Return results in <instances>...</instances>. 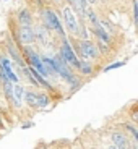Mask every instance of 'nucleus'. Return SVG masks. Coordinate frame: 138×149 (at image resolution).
Returning a JSON list of instances; mask_svg holds the SVG:
<instances>
[{"instance_id": "f257e3e1", "label": "nucleus", "mask_w": 138, "mask_h": 149, "mask_svg": "<svg viewBox=\"0 0 138 149\" xmlns=\"http://www.w3.org/2000/svg\"><path fill=\"white\" fill-rule=\"evenodd\" d=\"M42 23H44V28L47 31H55L60 36H65L59 15H57L52 8H46V10L42 11Z\"/></svg>"}, {"instance_id": "f03ea898", "label": "nucleus", "mask_w": 138, "mask_h": 149, "mask_svg": "<svg viewBox=\"0 0 138 149\" xmlns=\"http://www.w3.org/2000/svg\"><path fill=\"white\" fill-rule=\"evenodd\" d=\"M60 58L64 60L68 67L78 68L80 58H78V55H76V52L73 50V47L70 45V42H68L67 37L62 39V45H60Z\"/></svg>"}, {"instance_id": "7ed1b4c3", "label": "nucleus", "mask_w": 138, "mask_h": 149, "mask_svg": "<svg viewBox=\"0 0 138 149\" xmlns=\"http://www.w3.org/2000/svg\"><path fill=\"white\" fill-rule=\"evenodd\" d=\"M76 52L81 57V60H94L97 57V49L91 41H76Z\"/></svg>"}, {"instance_id": "20e7f679", "label": "nucleus", "mask_w": 138, "mask_h": 149, "mask_svg": "<svg viewBox=\"0 0 138 149\" xmlns=\"http://www.w3.org/2000/svg\"><path fill=\"white\" fill-rule=\"evenodd\" d=\"M64 21H65L67 29L70 31L71 34L78 33V28H80L81 23L78 21V15L75 13V10L70 7V5H65V7H64Z\"/></svg>"}, {"instance_id": "39448f33", "label": "nucleus", "mask_w": 138, "mask_h": 149, "mask_svg": "<svg viewBox=\"0 0 138 149\" xmlns=\"http://www.w3.org/2000/svg\"><path fill=\"white\" fill-rule=\"evenodd\" d=\"M54 62V68H55V73H59L62 78L65 79V81H68V83H76V78L73 76V73H71V70H70V67H68L67 63H65L64 60L60 58V55L59 57H55V58L52 60Z\"/></svg>"}, {"instance_id": "423d86ee", "label": "nucleus", "mask_w": 138, "mask_h": 149, "mask_svg": "<svg viewBox=\"0 0 138 149\" xmlns=\"http://www.w3.org/2000/svg\"><path fill=\"white\" fill-rule=\"evenodd\" d=\"M16 39L23 45H31L36 41V31L31 26H18V29H16Z\"/></svg>"}, {"instance_id": "0eeeda50", "label": "nucleus", "mask_w": 138, "mask_h": 149, "mask_svg": "<svg viewBox=\"0 0 138 149\" xmlns=\"http://www.w3.org/2000/svg\"><path fill=\"white\" fill-rule=\"evenodd\" d=\"M23 71H25V74H26L28 78L31 79V83H33L34 86H41V88H50V84L46 81L44 76H42V74L39 73L37 70H34L33 67H23Z\"/></svg>"}, {"instance_id": "6e6552de", "label": "nucleus", "mask_w": 138, "mask_h": 149, "mask_svg": "<svg viewBox=\"0 0 138 149\" xmlns=\"http://www.w3.org/2000/svg\"><path fill=\"white\" fill-rule=\"evenodd\" d=\"M0 70L4 71L5 78H7L8 81H11V83H16V81H18L16 74L13 73V68H11L10 58H7V57H0Z\"/></svg>"}, {"instance_id": "1a4fd4ad", "label": "nucleus", "mask_w": 138, "mask_h": 149, "mask_svg": "<svg viewBox=\"0 0 138 149\" xmlns=\"http://www.w3.org/2000/svg\"><path fill=\"white\" fill-rule=\"evenodd\" d=\"M25 86L18 84V83H13V86H11V101H13V104L16 105V107H20V105L23 104V101H25Z\"/></svg>"}, {"instance_id": "9d476101", "label": "nucleus", "mask_w": 138, "mask_h": 149, "mask_svg": "<svg viewBox=\"0 0 138 149\" xmlns=\"http://www.w3.org/2000/svg\"><path fill=\"white\" fill-rule=\"evenodd\" d=\"M16 21H18L20 26H31L33 24V15H31V11L26 10V8H23L16 13Z\"/></svg>"}, {"instance_id": "9b49d317", "label": "nucleus", "mask_w": 138, "mask_h": 149, "mask_svg": "<svg viewBox=\"0 0 138 149\" xmlns=\"http://www.w3.org/2000/svg\"><path fill=\"white\" fill-rule=\"evenodd\" d=\"M112 143L117 149H128V144H130L127 136L122 133H112Z\"/></svg>"}, {"instance_id": "f8f14e48", "label": "nucleus", "mask_w": 138, "mask_h": 149, "mask_svg": "<svg viewBox=\"0 0 138 149\" xmlns=\"http://www.w3.org/2000/svg\"><path fill=\"white\" fill-rule=\"evenodd\" d=\"M94 36L97 37V41H101V42H106V44H109L111 42V34L107 33V31H104L99 24L97 26H94Z\"/></svg>"}, {"instance_id": "ddd939ff", "label": "nucleus", "mask_w": 138, "mask_h": 149, "mask_svg": "<svg viewBox=\"0 0 138 149\" xmlns=\"http://www.w3.org/2000/svg\"><path fill=\"white\" fill-rule=\"evenodd\" d=\"M78 70H81L85 74H90L91 71H93V68H91L90 62H86V60H80V63H78Z\"/></svg>"}, {"instance_id": "4468645a", "label": "nucleus", "mask_w": 138, "mask_h": 149, "mask_svg": "<svg viewBox=\"0 0 138 149\" xmlns=\"http://www.w3.org/2000/svg\"><path fill=\"white\" fill-rule=\"evenodd\" d=\"M25 99H26V102L29 105H36L37 104V94L36 93H31V91L25 93Z\"/></svg>"}, {"instance_id": "2eb2a0df", "label": "nucleus", "mask_w": 138, "mask_h": 149, "mask_svg": "<svg viewBox=\"0 0 138 149\" xmlns=\"http://www.w3.org/2000/svg\"><path fill=\"white\" fill-rule=\"evenodd\" d=\"M49 104V96L46 94H37V107H46Z\"/></svg>"}, {"instance_id": "dca6fc26", "label": "nucleus", "mask_w": 138, "mask_h": 149, "mask_svg": "<svg viewBox=\"0 0 138 149\" xmlns=\"http://www.w3.org/2000/svg\"><path fill=\"white\" fill-rule=\"evenodd\" d=\"M122 62H116V63H111L109 67H106L104 68V71H111V70H114V68H119V67H122Z\"/></svg>"}, {"instance_id": "f3484780", "label": "nucleus", "mask_w": 138, "mask_h": 149, "mask_svg": "<svg viewBox=\"0 0 138 149\" xmlns=\"http://www.w3.org/2000/svg\"><path fill=\"white\" fill-rule=\"evenodd\" d=\"M137 0H133V8H132V10H133V19H137Z\"/></svg>"}, {"instance_id": "a211bd4d", "label": "nucleus", "mask_w": 138, "mask_h": 149, "mask_svg": "<svg viewBox=\"0 0 138 149\" xmlns=\"http://www.w3.org/2000/svg\"><path fill=\"white\" fill-rule=\"evenodd\" d=\"M88 5H94V3H97V0H85Z\"/></svg>"}, {"instance_id": "6ab92c4d", "label": "nucleus", "mask_w": 138, "mask_h": 149, "mask_svg": "<svg viewBox=\"0 0 138 149\" xmlns=\"http://www.w3.org/2000/svg\"><path fill=\"white\" fill-rule=\"evenodd\" d=\"M109 149H117V148H116L114 144H112V146H109Z\"/></svg>"}, {"instance_id": "aec40b11", "label": "nucleus", "mask_w": 138, "mask_h": 149, "mask_svg": "<svg viewBox=\"0 0 138 149\" xmlns=\"http://www.w3.org/2000/svg\"><path fill=\"white\" fill-rule=\"evenodd\" d=\"M55 2H57V3H60V2H65V0H55Z\"/></svg>"}]
</instances>
